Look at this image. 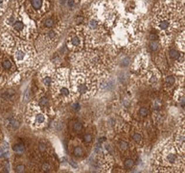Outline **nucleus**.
Segmentation results:
<instances>
[{
	"mask_svg": "<svg viewBox=\"0 0 185 173\" xmlns=\"http://www.w3.org/2000/svg\"><path fill=\"white\" fill-rule=\"evenodd\" d=\"M182 19L174 10L173 5L159 2L153 10V24L155 29L160 34L159 43L163 46L170 43L174 33L179 28Z\"/></svg>",
	"mask_w": 185,
	"mask_h": 173,
	"instance_id": "obj_1",
	"label": "nucleus"
},
{
	"mask_svg": "<svg viewBox=\"0 0 185 173\" xmlns=\"http://www.w3.org/2000/svg\"><path fill=\"white\" fill-rule=\"evenodd\" d=\"M70 84L72 91L76 94L77 98H90L95 94L98 88V77L91 69L82 65L75 67L71 73Z\"/></svg>",
	"mask_w": 185,
	"mask_h": 173,
	"instance_id": "obj_2",
	"label": "nucleus"
},
{
	"mask_svg": "<svg viewBox=\"0 0 185 173\" xmlns=\"http://www.w3.org/2000/svg\"><path fill=\"white\" fill-rule=\"evenodd\" d=\"M155 164L159 171L180 172L184 170V155L169 141L160 146L155 155Z\"/></svg>",
	"mask_w": 185,
	"mask_h": 173,
	"instance_id": "obj_3",
	"label": "nucleus"
},
{
	"mask_svg": "<svg viewBox=\"0 0 185 173\" xmlns=\"http://www.w3.org/2000/svg\"><path fill=\"white\" fill-rule=\"evenodd\" d=\"M7 28H11L16 38L21 40H29L36 35L37 27L35 20L22 8H18L10 13L5 19Z\"/></svg>",
	"mask_w": 185,
	"mask_h": 173,
	"instance_id": "obj_4",
	"label": "nucleus"
},
{
	"mask_svg": "<svg viewBox=\"0 0 185 173\" xmlns=\"http://www.w3.org/2000/svg\"><path fill=\"white\" fill-rule=\"evenodd\" d=\"M50 88L52 97L58 103H68L77 98L76 94L72 91L69 71L66 68H60L55 72Z\"/></svg>",
	"mask_w": 185,
	"mask_h": 173,
	"instance_id": "obj_5",
	"label": "nucleus"
},
{
	"mask_svg": "<svg viewBox=\"0 0 185 173\" xmlns=\"http://www.w3.org/2000/svg\"><path fill=\"white\" fill-rule=\"evenodd\" d=\"M12 53L16 67L20 70H28L36 63L37 52L32 44L25 40L16 38L15 46Z\"/></svg>",
	"mask_w": 185,
	"mask_h": 173,
	"instance_id": "obj_6",
	"label": "nucleus"
},
{
	"mask_svg": "<svg viewBox=\"0 0 185 173\" xmlns=\"http://www.w3.org/2000/svg\"><path fill=\"white\" fill-rule=\"evenodd\" d=\"M48 113L37 105L36 101L31 102L26 112V120L33 129H42L48 123Z\"/></svg>",
	"mask_w": 185,
	"mask_h": 173,
	"instance_id": "obj_7",
	"label": "nucleus"
},
{
	"mask_svg": "<svg viewBox=\"0 0 185 173\" xmlns=\"http://www.w3.org/2000/svg\"><path fill=\"white\" fill-rule=\"evenodd\" d=\"M61 33V29L60 28V24L52 29H48L40 35L39 40H37V46L42 50L49 49L59 39L60 34Z\"/></svg>",
	"mask_w": 185,
	"mask_h": 173,
	"instance_id": "obj_8",
	"label": "nucleus"
},
{
	"mask_svg": "<svg viewBox=\"0 0 185 173\" xmlns=\"http://www.w3.org/2000/svg\"><path fill=\"white\" fill-rule=\"evenodd\" d=\"M49 0H29L26 8L28 11H25L30 17L34 20L42 17L49 8Z\"/></svg>",
	"mask_w": 185,
	"mask_h": 173,
	"instance_id": "obj_9",
	"label": "nucleus"
},
{
	"mask_svg": "<svg viewBox=\"0 0 185 173\" xmlns=\"http://www.w3.org/2000/svg\"><path fill=\"white\" fill-rule=\"evenodd\" d=\"M67 47L73 52H79L84 48V36L83 31L77 28L76 30L72 31L68 35L67 40H66Z\"/></svg>",
	"mask_w": 185,
	"mask_h": 173,
	"instance_id": "obj_10",
	"label": "nucleus"
},
{
	"mask_svg": "<svg viewBox=\"0 0 185 173\" xmlns=\"http://www.w3.org/2000/svg\"><path fill=\"white\" fill-rule=\"evenodd\" d=\"M15 43H16V37H13L9 31L3 30L0 33V45L7 52L12 53L13 48L15 46Z\"/></svg>",
	"mask_w": 185,
	"mask_h": 173,
	"instance_id": "obj_11",
	"label": "nucleus"
},
{
	"mask_svg": "<svg viewBox=\"0 0 185 173\" xmlns=\"http://www.w3.org/2000/svg\"><path fill=\"white\" fill-rule=\"evenodd\" d=\"M129 138H131L132 143L133 145L138 147H143L145 144V138H144V134L141 132V130H137L136 128H133L132 131H129Z\"/></svg>",
	"mask_w": 185,
	"mask_h": 173,
	"instance_id": "obj_12",
	"label": "nucleus"
},
{
	"mask_svg": "<svg viewBox=\"0 0 185 173\" xmlns=\"http://www.w3.org/2000/svg\"><path fill=\"white\" fill-rule=\"evenodd\" d=\"M54 75H55V71L53 70V68L50 67H46L42 70V74H40V81H42V85L45 86V88H50V86L53 82Z\"/></svg>",
	"mask_w": 185,
	"mask_h": 173,
	"instance_id": "obj_13",
	"label": "nucleus"
},
{
	"mask_svg": "<svg viewBox=\"0 0 185 173\" xmlns=\"http://www.w3.org/2000/svg\"><path fill=\"white\" fill-rule=\"evenodd\" d=\"M36 102L37 103V105H39L40 108L45 111L48 115L52 112V103H51L50 98L48 97L46 94L42 93V95H39V97H37V100Z\"/></svg>",
	"mask_w": 185,
	"mask_h": 173,
	"instance_id": "obj_14",
	"label": "nucleus"
},
{
	"mask_svg": "<svg viewBox=\"0 0 185 173\" xmlns=\"http://www.w3.org/2000/svg\"><path fill=\"white\" fill-rule=\"evenodd\" d=\"M184 128L179 129L174 135V146L177 147V149L179 150L181 154L184 155Z\"/></svg>",
	"mask_w": 185,
	"mask_h": 173,
	"instance_id": "obj_15",
	"label": "nucleus"
},
{
	"mask_svg": "<svg viewBox=\"0 0 185 173\" xmlns=\"http://www.w3.org/2000/svg\"><path fill=\"white\" fill-rule=\"evenodd\" d=\"M159 77H160L159 71L155 68H151L149 70L146 71L145 78H146V81L148 82L150 85L153 86V85L156 84L159 80Z\"/></svg>",
	"mask_w": 185,
	"mask_h": 173,
	"instance_id": "obj_16",
	"label": "nucleus"
},
{
	"mask_svg": "<svg viewBox=\"0 0 185 173\" xmlns=\"http://www.w3.org/2000/svg\"><path fill=\"white\" fill-rule=\"evenodd\" d=\"M20 124H21V119H20L19 117L15 115H13L11 116H9L8 118L5 120L6 127L11 131H15L16 129H18Z\"/></svg>",
	"mask_w": 185,
	"mask_h": 173,
	"instance_id": "obj_17",
	"label": "nucleus"
},
{
	"mask_svg": "<svg viewBox=\"0 0 185 173\" xmlns=\"http://www.w3.org/2000/svg\"><path fill=\"white\" fill-rule=\"evenodd\" d=\"M117 147L118 149L120 150V152H122V153H127L128 154L129 152H131L133 149V143H132L131 140H129V138H122V140H118V143H117Z\"/></svg>",
	"mask_w": 185,
	"mask_h": 173,
	"instance_id": "obj_18",
	"label": "nucleus"
},
{
	"mask_svg": "<svg viewBox=\"0 0 185 173\" xmlns=\"http://www.w3.org/2000/svg\"><path fill=\"white\" fill-rule=\"evenodd\" d=\"M37 151L39 157L44 158L50 155V146L46 141H39L37 144Z\"/></svg>",
	"mask_w": 185,
	"mask_h": 173,
	"instance_id": "obj_19",
	"label": "nucleus"
},
{
	"mask_svg": "<svg viewBox=\"0 0 185 173\" xmlns=\"http://www.w3.org/2000/svg\"><path fill=\"white\" fill-rule=\"evenodd\" d=\"M54 168V165H53V162L52 160H51V158L48 156V157H44L43 158V162L40 164V171L42 172H51L53 170Z\"/></svg>",
	"mask_w": 185,
	"mask_h": 173,
	"instance_id": "obj_20",
	"label": "nucleus"
},
{
	"mask_svg": "<svg viewBox=\"0 0 185 173\" xmlns=\"http://www.w3.org/2000/svg\"><path fill=\"white\" fill-rule=\"evenodd\" d=\"M0 65H1V68L5 72H13V64L12 60L8 57H4L0 62Z\"/></svg>",
	"mask_w": 185,
	"mask_h": 173,
	"instance_id": "obj_21",
	"label": "nucleus"
},
{
	"mask_svg": "<svg viewBox=\"0 0 185 173\" xmlns=\"http://www.w3.org/2000/svg\"><path fill=\"white\" fill-rule=\"evenodd\" d=\"M181 55H182V53H180L177 48L172 47L168 50V57H169L170 60H172L173 62H176L177 60H179Z\"/></svg>",
	"mask_w": 185,
	"mask_h": 173,
	"instance_id": "obj_22",
	"label": "nucleus"
},
{
	"mask_svg": "<svg viewBox=\"0 0 185 173\" xmlns=\"http://www.w3.org/2000/svg\"><path fill=\"white\" fill-rule=\"evenodd\" d=\"M174 100L179 102L181 106L184 107V89L182 86L177 89L176 93H174Z\"/></svg>",
	"mask_w": 185,
	"mask_h": 173,
	"instance_id": "obj_23",
	"label": "nucleus"
},
{
	"mask_svg": "<svg viewBox=\"0 0 185 173\" xmlns=\"http://www.w3.org/2000/svg\"><path fill=\"white\" fill-rule=\"evenodd\" d=\"M2 99L6 102H13V99L15 97V91L13 89H8L5 92H3V94L1 95Z\"/></svg>",
	"mask_w": 185,
	"mask_h": 173,
	"instance_id": "obj_24",
	"label": "nucleus"
},
{
	"mask_svg": "<svg viewBox=\"0 0 185 173\" xmlns=\"http://www.w3.org/2000/svg\"><path fill=\"white\" fill-rule=\"evenodd\" d=\"M58 23H59V22H56V20H55L54 18H52V17H48V18L44 19L43 27L45 28V30L52 29V28H54V27H56V26L59 25Z\"/></svg>",
	"mask_w": 185,
	"mask_h": 173,
	"instance_id": "obj_25",
	"label": "nucleus"
},
{
	"mask_svg": "<svg viewBox=\"0 0 185 173\" xmlns=\"http://www.w3.org/2000/svg\"><path fill=\"white\" fill-rule=\"evenodd\" d=\"M176 43H177V49L180 50L181 52H184V31L177 36Z\"/></svg>",
	"mask_w": 185,
	"mask_h": 173,
	"instance_id": "obj_26",
	"label": "nucleus"
},
{
	"mask_svg": "<svg viewBox=\"0 0 185 173\" xmlns=\"http://www.w3.org/2000/svg\"><path fill=\"white\" fill-rule=\"evenodd\" d=\"M13 150L18 155H22L25 152V146L22 143H15L13 145Z\"/></svg>",
	"mask_w": 185,
	"mask_h": 173,
	"instance_id": "obj_27",
	"label": "nucleus"
},
{
	"mask_svg": "<svg viewBox=\"0 0 185 173\" xmlns=\"http://www.w3.org/2000/svg\"><path fill=\"white\" fill-rule=\"evenodd\" d=\"M176 83H177V80H176V78H174V76H173V75L167 76L166 79H165V86H166V89H170L174 88V86L176 85Z\"/></svg>",
	"mask_w": 185,
	"mask_h": 173,
	"instance_id": "obj_28",
	"label": "nucleus"
},
{
	"mask_svg": "<svg viewBox=\"0 0 185 173\" xmlns=\"http://www.w3.org/2000/svg\"><path fill=\"white\" fill-rule=\"evenodd\" d=\"M73 154L75 157H77V158H81V157H83V156L84 155V148L80 146V145H78V146H75L73 148Z\"/></svg>",
	"mask_w": 185,
	"mask_h": 173,
	"instance_id": "obj_29",
	"label": "nucleus"
},
{
	"mask_svg": "<svg viewBox=\"0 0 185 173\" xmlns=\"http://www.w3.org/2000/svg\"><path fill=\"white\" fill-rule=\"evenodd\" d=\"M135 164V162L132 158H127L124 162V167L127 169H132Z\"/></svg>",
	"mask_w": 185,
	"mask_h": 173,
	"instance_id": "obj_30",
	"label": "nucleus"
},
{
	"mask_svg": "<svg viewBox=\"0 0 185 173\" xmlns=\"http://www.w3.org/2000/svg\"><path fill=\"white\" fill-rule=\"evenodd\" d=\"M73 130L76 133H82L84 130L83 123L80 122V121H75V122L73 123Z\"/></svg>",
	"mask_w": 185,
	"mask_h": 173,
	"instance_id": "obj_31",
	"label": "nucleus"
},
{
	"mask_svg": "<svg viewBox=\"0 0 185 173\" xmlns=\"http://www.w3.org/2000/svg\"><path fill=\"white\" fill-rule=\"evenodd\" d=\"M159 46H160V43L157 40H152L151 41V44H150V47H151V50L152 51H156L159 49Z\"/></svg>",
	"mask_w": 185,
	"mask_h": 173,
	"instance_id": "obj_32",
	"label": "nucleus"
},
{
	"mask_svg": "<svg viewBox=\"0 0 185 173\" xmlns=\"http://www.w3.org/2000/svg\"><path fill=\"white\" fill-rule=\"evenodd\" d=\"M138 115L140 117H146L149 115V109L147 107H141L138 110Z\"/></svg>",
	"mask_w": 185,
	"mask_h": 173,
	"instance_id": "obj_33",
	"label": "nucleus"
},
{
	"mask_svg": "<svg viewBox=\"0 0 185 173\" xmlns=\"http://www.w3.org/2000/svg\"><path fill=\"white\" fill-rule=\"evenodd\" d=\"M83 141L85 144H90L93 141V136L91 134H85L83 137Z\"/></svg>",
	"mask_w": 185,
	"mask_h": 173,
	"instance_id": "obj_34",
	"label": "nucleus"
},
{
	"mask_svg": "<svg viewBox=\"0 0 185 173\" xmlns=\"http://www.w3.org/2000/svg\"><path fill=\"white\" fill-rule=\"evenodd\" d=\"M7 4H8V0H0V16L3 15L6 11Z\"/></svg>",
	"mask_w": 185,
	"mask_h": 173,
	"instance_id": "obj_35",
	"label": "nucleus"
},
{
	"mask_svg": "<svg viewBox=\"0 0 185 173\" xmlns=\"http://www.w3.org/2000/svg\"><path fill=\"white\" fill-rule=\"evenodd\" d=\"M9 155L8 147L6 146H0V158H6Z\"/></svg>",
	"mask_w": 185,
	"mask_h": 173,
	"instance_id": "obj_36",
	"label": "nucleus"
},
{
	"mask_svg": "<svg viewBox=\"0 0 185 173\" xmlns=\"http://www.w3.org/2000/svg\"><path fill=\"white\" fill-rule=\"evenodd\" d=\"M25 169H26L25 165L22 164H18V165H16L15 170V172L21 173V172H24V171H25Z\"/></svg>",
	"mask_w": 185,
	"mask_h": 173,
	"instance_id": "obj_37",
	"label": "nucleus"
},
{
	"mask_svg": "<svg viewBox=\"0 0 185 173\" xmlns=\"http://www.w3.org/2000/svg\"><path fill=\"white\" fill-rule=\"evenodd\" d=\"M72 108H73L74 111H76V112H77V111H79V110L81 109L80 103H79V102H74V103H73V105H72Z\"/></svg>",
	"mask_w": 185,
	"mask_h": 173,
	"instance_id": "obj_38",
	"label": "nucleus"
},
{
	"mask_svg": "<svg viewBox=\"0 0 185 173\" xmlns=\"http://www.w3.org/2000/svg\"><path fill=\"white\" fill-rule=\"evenodd\" d=\"M174 0H161L160 2H162L164 3V4H168V5H171V4H173Z\"/></svg>",
	"mask_w": 185,
	"mask_h": 173,
	"instance_id": "obj_39",
	"label": "nucleus"
}]
</instances>
